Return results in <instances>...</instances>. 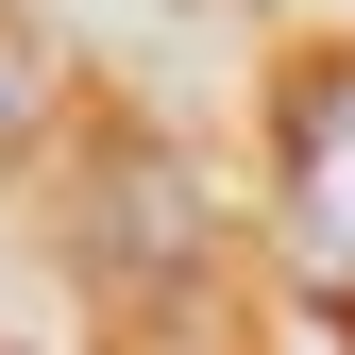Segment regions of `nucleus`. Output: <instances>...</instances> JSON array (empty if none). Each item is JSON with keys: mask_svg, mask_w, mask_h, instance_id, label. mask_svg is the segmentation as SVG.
Masks as SVG:
<instances>
[{"mask_svg": "<svg viewBox=\"0 0 355 355\" xmlns=\"http://www.w3.org/2000/svg\"><path fill=\"white\" fill-rule=\"evenodd\" d=\"M34 119H51V68H34V51H17V34H0V169H17V153H34Z\"/></svg>", "mask_w": 355, "mask_h": 355, "instance_id": "f03ea898", "label": "nucleus"}, {"mask_svg": "<svg viewBox=\"0 0 355 355\" xmlns=\"http://www.w3.org/2000/svg\"><path fill=\"white\" fill-rule=\"evenodd\" d=\"M288 254L355 304V51L288 85Z\"/></svg>", "mask_w": 355, "mask_h": 355, "instance_id": "f257e3e1", "label": "nucleus"}]
</instances>
